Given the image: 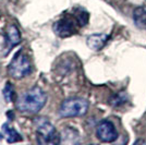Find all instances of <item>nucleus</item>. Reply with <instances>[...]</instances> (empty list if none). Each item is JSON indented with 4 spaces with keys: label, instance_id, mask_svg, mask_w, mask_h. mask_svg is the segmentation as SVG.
Wrapping results in <instances>:
<instances>
[{
    "label": "nucleus",
    "instance_id": "1",
    "mask_svg": "<svg viewBox=\"0 0 146 145\" xmlns=\"http://www.w3.org/2000/svg\"><path fill=\"white\" fill-rule=\"evenodd\" d=\"M47 103L46 93L38 86L32 87L22 93L17 99L15 106L18 110L27 114H36Z\"/></svg>",
    "mask_w": 146,
    "mask_h": 145
},
{
    "label": "nucleus",
    "instance_id": "2",
    "mask_svg": "<svg viewBox=\"0 0 146 145\" xmlns=\"http://www.w3.org/2000/svg\"><path fill=\"white\" fill-rule=\"evenodd\" d=\"M34 126L36 128L37 142L39 144H59L61 142L59 133L46 118H36Z\"/></svg>",
    "mask_w": 146,
    "mask_h": 145
},
{
    "label": "nucleus",
    "instance_id": "3",
    "mask_svg": "<svg viewBox=\"0 0 146 145\" xmlns=\"http://www.w3.org/2000/svg\"><path fill=\"white\" fill-rule=\"evenodd\" d=\"M88 110V102L84 98L72 97L63 100L59 108L61 117L71 118V117H81L84 116Z\"/></svg>",
    "mask_w": 146,
    "mask_h": 145
},
{
    "label": "nucleus",
    "instance_id": "4",
    "mask_svg": "<svg viewBox=\"0 0 146 145\" xmlns=\"http://www.w3.org/2000/svg\"><path fill=\"white\" fill-rule=\"evenodd\" d=\"M31 68L32 67L27 56H25L22 53H19L14 56L12 61L10 62L8 67V71L13 79L20 80L26 76L31 72Z\"/></svg>",
    "mask_w": 146,
    "mask_h": 145
},
{
    "label": "nucleus",
    "instance_id": "5",
    "mask_svg": "<svg viewBox=\"0 0 146 145\" xmlns=\"http://www.w3.org/2000/svg\"><path fill=\"white\" fill-rule=\"evenodd\" d=\"M96 135L102 142L110 143L118 139V132H117L115 126L108 120H104L98 123L96 127Z\"/></svg>",
    "mask_w": 146,
    "mask_h": 145
},
{
    "label": "nucleus",
    "instance_id": "6",
    "mask_svg": "<svg viewBox=\"0 0 146 145\" xmlns=\"http://www.w3.org/2000/svg\"><path fill=\"white\" fill-rule=\"evenodd\" d=\"M54 30H55V33H57L59 36L67 37L74 33V24L71 20L63 19V20L55 23Z\"/></svg>",
    "mask_w": 146,
    "mask_h": 145
},
{
    "label": "nucleus",
    "instance_id": "7",
    "mask_svg": "<svg viewBox=\"0 0 146 145\" xmlns=\"http://www.w3.org/2000/svg\"><path fill=\"white\" fill-rule=\"evenodd\" d=\"M6 42L9 48H12L14 46H17L21 42V34L20 31L14 24L9 25V27L7 29L6 32Z\"/></svg>",
    "mask_w": 146,
    "mask_h": 145
},
{
    "label": "nucleus",
    "instance_id": "8",
    "mask_svg": "<svg viewBox=\"0 0 146 145\" xmlns=\"http://www.w3.org/2000/svg\"><path fill=\"white\" fill-rule=\"evenodd\" d=\"M108 41V35L106 34H93L87 37V46L93 50H99L105 46Z\"/></svg>",
    "mask_w": 146,
    "mask_h": 145
},
{
    "label": "nucleus",
    "instance_id": "9",
    "mask_svg": "<svg viewBox=\"0 0 146 145\" xmlns=\"http://www.w3.org/2000/svg\"><path fill=\"white\" fill-rule=\"evenodd\" d=\"M133 19L136 26L146 30V7L136 8L133 12Z\"/></svg>",
    "mask_w": 146,
    "mask_h": 145
},
{
    "label": "nucleus",
    "instance_id": "10",
    "mask_svg": "<svg viewBox=\"0 0 146 145\" xmlns=\"http://www.w3.org/2000/svg\"><path fill=\"white\" fill-rule=\"evenodd\" d=\"M2 130L5 131L7 138H8V142H10V143L18 142V141H21V140H22L21 135H20V134H19V133L17 132L13 128L9 127V124H8V123H5V124H3Z\"/></svg>",
    "mask_w": 146,
    "mask_h": 145
},
{
    "label": "nucleus",
    "instance_id": "11",
    "mask_svg": "<svg viewBox=\"0 0 146 145\" xmlns=\"http://www.w3.org/2000/svg\"><path fill=\"white\" fill-rule=\"evenodd\" d=\"M13 95H14V91H13L12 85L8 82L6 86H5V88H3V96H5V98H6V100L8 103H10L11 100H13Z\"/></svg>",
    "mask_w": 146,
    "mask_h": 145
}]
</instances>
